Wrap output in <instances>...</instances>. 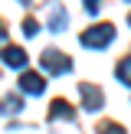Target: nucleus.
I'll use <instances>...</instances> for the list:
<instances>
[{
  "label": "nucleus",
  "mask_w": 131,
  "mask_h": 134,
  "mask_svg": "<svg viewBox=\"0 0 131 134\" xmlns=\"http://www.w3.org/2000/svg\"><path fill=\"white\" fill-rule=\"evenodd\" d=\"M20 108H23V98H20V95H7V98H3V108H0V111H3V115H10V111H13V115H17Z\"/></svg>",
  "instance_id": "obj_8"
},
{
  "label": "nucleus",
  "mask_w": 131,
  "mask_h": 134,
  "mask_svg": "<svg viewBox=\"0 0 131 134\" xmlns=\"http://www.w3.org/2000/svg\"><path fill=\"white\" fill-rule=\"evenodd\" d=\"M49 118H52V121H56V118L72 121V118H75V111H72V105L66 102V98H56V102H52V108H49Z\"/></svg>",
  "instance_id": "obj_6"
},
{
  "label": "nucleus",
  "mask_w": 131,
  "mask_h": 134,
  "mask_svg": "<svg viewBox=\"0 0 131 134\" xmlns=\"http://www.w3.org/2000/svg\"><path fill=\"white\" fill-rule=\"evenodd\" d=\"M39 65H43L46 72H56V75H59V72H69L72 69V59L66 56V52H59V49H46L43 56H39Z\"/></svg>",
  "instance_id": "obj_2"
},
{
  "label": "nucleus",
  "mask_w": 131,
  "mask_h": 134,
  "mask_svg": "<svg viewBox=\"0 0 131 134\" xmlns=\"http://www.w3.org/2000/svg\"><path fill=\"white\" fill-rule=\"evenodd\" d=\"M36 30H39V23H36V20H26V23H23V33H26V36H36Z\"/></svg>",
  "instance_id": "obj_11"
},
{
  "label": "nucleus",
  "mask_w": 131,
  "mask_h": 134,
  "mask_svg": "<svg viewBox=\"0 0 131 134\" xmlns=\"http://www.w3.org/2000/svg\"><path fill=\"white\" fill-rule=\"evenodd\" d=\"M0 59H3V65H10V69H23L26 65V52L20 49V46H7V49L0 52Z\"/></svg>",
  "instance_id": "obj_5"
},
{
  "label": "nucleus",
  "mask_w": 131,
  "mask_h": 134,
  "mask_svg": "<svg viewBox=\"0 0 131 134\" xmlns=\"http://www.w3.org/2000/svg\"><path fill=\"white\" fill-rule=\"evenodd\" d=\"M98 134H124V128L115 124V121H102V124H98Z\"/></svg>",
  "instance_id": "obj_10"
},
{
  "label": "nucleus",
  "mask_w": 131,
  "mask_h": 134,
  "mask_svg": "<svg viewBox=\"0 0 131 134\" xmlns=\"http://www.w3.org/2000/svg\"><path fill=\"white\" fill-rule=\"evenodd\" d=\"M128 23H131V16H128Z\"/></svg>",
  "instance_id": "obj_13"
},
{
  "label": "nucleus",
  "mask_w": 131,
  "mask_h": 134,
  "mask_svg": "<svg viewBox=\"0 0 131 134\" xmlns=\"http://www.w3.org/2000/svg\"><path fill=\"white\" fill-rule=\"evenodd\" d=\"M79 92H82V98H85V108L89 111H98L102 108V102H105V95H102V88H95V85H79Z\"/></svg>",
  "instance_id": "obj_4"
},
{
  "label": "nucleus",
  "mask_w": 131,
  "mask_h": 134,
  "mask_svg": "<svg viewBox=\"0 0 131 134\" xmlns=\"http://www.w3.org/2000/svg\"><path fill=\"white\" fill-rule=\"evenodd\" d=\"M111 39H115V26L111 23H98V26L82 33V46H92V49H105Z\"/></svg>",
  "instance_id": "obj_1"
},
{
  "label": "nucleus",
  "mask_w": 131,
  "mask_h": 134,
  "mask_svg": "<svg viewBox=\"0 0 131 134\" xmlns=\"http://www.w3.org/2000/svg\"><path fill=\"white\" fill-rule=\"evenodd\" d=\"M20 88H23L26 95H39V92L46 88V79L39 75V72H23V75H20Z\"/></svg>",
  "instance_id": "obj_3"
},
{
  "label": "nucleus",
  "mask_w": 131,
  "mask_h": 134,
  "mask_svg": "<svg viewBox=\"0 0 131 134\" xmlns=\"http://www.w3.org/2000/svg\"><path fill=\"white\" fill-rule=\"evenodd\" d=\"M66 23H69V16H66L62 7H49V30H52V33H59Z\"/></svg>",
  "instance_id": "obj_7"
},
{
  "label": "nucleus",
  "mask_w": 131,
  "mask_h": 134,
  "mask_svg": "<svg viewBox=\"0 0 131 134\" xmlns=\"http://www.w3.org/2000/svg\"><path fill=\"white\" fill-rule=\"evenodd\" d=\"M115 72H118V79H121L124 85H131V56H124L121 62H118V69H115Z\"/></svg>",
  "instance_id": "obj_9"
},
{
  "label": "nucleus",
  "mask_w": 131,
  "mask_h": 134,
  "mask_svg": "<svg viewBox=\"0 0 131 134\" xmlns=\"http://www.w3.org/2000/svg\"><path fill=\"white\" fill-rule=\"evenodd\" d=\"M3 39H7V30H3V23H0V43H3Z\"/></svg>",
  "instance_id": "obj_12"
}]
</instances>
